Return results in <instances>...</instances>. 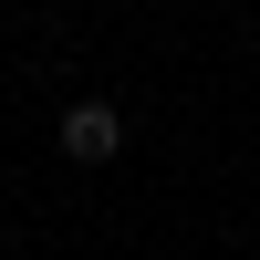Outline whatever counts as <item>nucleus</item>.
I'll return each instance as SVG.
<instances>
[{
	"mask_svg": "<svg viewBox=\"0 0 260 260\" xmlns=\"http://www.w3.org/2000/svg\"><path fill=\"white\" fill-rule=\"evenodd\" d=\"M62 156H73V167H115V156H125V115H115L104 94L62 104Z\"/></svg>",
	"mask_w": 260,
	"mask_h": 260,
	"instance_id": "f257e3e1",
	"label": "nucleus"
}]
</instances>
